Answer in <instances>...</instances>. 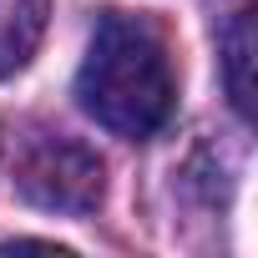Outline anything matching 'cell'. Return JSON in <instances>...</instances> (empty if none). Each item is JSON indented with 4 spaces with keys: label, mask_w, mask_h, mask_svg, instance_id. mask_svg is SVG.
Returning <instances> with one entry per match:
<instances>
[{
    "label": "cell",
    "mask_w": 258,
    "mask_h": 258,
    "mask_svg": "<svg viewBox=\"0 0 258 258\" xmlns=\"http://www.w3.org/2000/svg\"><path fill=\"white\" fill-rule=\"evenodd\" d=\"M76 101L116 137H157L177 106V71L162 31L147 16H101L86 61L76 71Z\"/></svg>",
    "instance_id": "1"
},
{
    "label": "cell",
    "mask_w": 258,
    "mask_h": 258,
    "mask_svg": "<svg viewBox=\"0 0 258 258\" xmlns=\"http://www.w3.org/2000/svg\"><path fill=\"white\" fill-rule=\"evenodd\" d=\"M16 192L46 213H91L106 192V167L76 137H36L16 162Z\"/></svg>",
    "instance_id": "2"
},
{
    "label": "cell",
    "mask_w": 258,
    "mask_h": 258,
    "mask_svg": "<svg viewBox=\"0 0 258 258\" xmlns=\"http://www.w3.org/2000/svg\"><path fill=\"white\" fill-rule=\"evenodd\" d=\"M223 86H228L238 116H253V11L248 6L223 31Z\"/></svg>",
    "instance_id": "3"
},
{
    "label": "cell",
    "mask_w": 258,
    "mask_h": 258,
    "mask_svg": "<svg viewBox=\"0 0 258 258\" xmlns=\"http://www.w3.org/2000/svg\"><path fill=\"white\" fill-rule=\"evenodd\" d=\"M41 31V6L36 0H0V71L26 61Z\"/></svg>",
    "instance_id": "4"
}]
</instances>
